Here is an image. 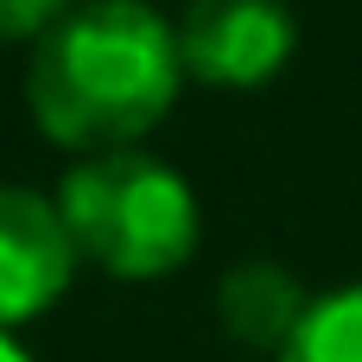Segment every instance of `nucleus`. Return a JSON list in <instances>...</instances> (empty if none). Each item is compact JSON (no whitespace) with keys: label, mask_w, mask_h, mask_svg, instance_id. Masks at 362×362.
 I'll list each match as a JSON object with an SVG mask.
<instances>
[{"label":"nucleus","mask_w":362,"mask_h":362,"mask_svg":"<svg viewBox=\"0 0 362 362\" xmlns=\"http://www.w3.org/2000/svg\"><path fill=\"white\" fill-rule=\"evenodd\" d=\"M178 83V25L146 0H76L25 64L32 121L70 153L134 146L172 115Z\"/></svg>","instance_id":"obj_1"},{"label":"nucleus","mask_w":362,"mask_h":362,"mask_svg":"<svg viewBox=\"0 0 362 362\" xmlns=\"http://www.w3.org/2000/svg\"><path fill=\"white\" fill-rule=\"evenodd\" d=\"M57 216L76 261L115 280H165L197 255V197L153 153H83L57 185Z\"/></svg>","instance_id":"obj_2"},{"label":"nucleus","mask_w":362,"mask_h":362,"mask_svg":"<svg viewBox=\"0 0 362 362\" xmlns=\"http://www.w3.org/2000/svg\"><path fill=\"white\" fill-rule=\"evenodd\" d=\"M299 51L286 0H191L178 19V64L210 89H261Z\"/></svg>","instance_id":"obj_3"},{"label":"nucleus","mask_w":362,"mask_h":362,"mask_svg":"<svg viewBox=\"0 0 362 362\" xmlns=\"http://www.w3.org/2000/svg\"><path fill=\"white\" fill-rule=\"evenodd\" d=\"M76 280V242L57 216V197L0 185V331L45 318Z\"/></svg>","instance_id":"obj_4"},{"label":"nucleus","mask_w":362,"mask_h":362,"mask_svg":"<svg viewBox=\"0 0 362 362\" xmlns=\"http://www.w3.org/2000/svg\"><path fill=\"white\" fill-rule=\"evenodd\" d=\"M305 286H299V274L293 267H280V261H267V255H255V261H235L223 280H216V325L235 337V344H248V350H286V337L299 331V318H305Z\"/></svg>","instance_id":"obj_5"},{"label":"nucleus","mask_w":362,"mask_h":362,"mask_svg":"<svg viewBox=\"0 0 362 362\" xmlns=\"http://www.w3.org/2000/svg\"><path fill=\"white\" fill-rule=\"evenodd\" d=\"M274 362H362V286L318 293Z\"/></svg>","instance_id":"obj_6"},{"label":"nucleus","mask_w":362,"mask_h":362,"mask_svg":"<svg viewBox=\"0 0 362 362\" xmlns=\"http://www.w3.org/2000/svg\"><path fill=\"white\" fill-rule=\"evenodd\" d=\"M76 0H0V45L13 38H38L45 25H57Z\"/></svg>","instance_id":"obj_7"},{"label":"nucleus","mask_w":362,"mask_h":362,"mask_svg":"<svg viewBox=\"0 0 362 362\" xmlns=\"http://www.w3.org/2000/svg\"><path fill=\"white\" fill-rule=\"evenodd\" d=\"M0 362H32L19 344H13V331H0Z\"/></svg>","instance_id":"obj_8"}]
</instances>
